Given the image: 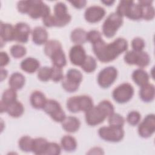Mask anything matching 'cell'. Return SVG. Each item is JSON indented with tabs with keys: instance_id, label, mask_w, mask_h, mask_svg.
Wrapping results in <instances>:
<instances>
[{
	"instance_id": "40",
	"label": "cell",
	"mask_w": 155,
	"mask_h": 155,
	"mask_svg": "<svg viewBox=\"0 0 155 155\" xmlns=\"http://www.w3.org/2000/svg\"><path fill=\"white\" fill-rule=\"evenodd\" d=\"M61 147L56 142H48L45 154L59 155L61 154Z\"/></svg>"
},
{
	"instance_id": "7",
	"label": "cell",
	"mask_w": 155,
	"mask_h": 155,
	"mask_svg": "<svg viewBox=\"0 0 155 155\" xmlns=\"http://www.w3.org/2000/svg\"><path fill=\"white\" fill-rule=\"evenodd\" d=\"M43 110L50 115L51 118L56 122H62L66 117L65 113L60 104L54 99H47Z\"/></svg>"
},
{
	"instance_id": "8",
	"label": "cell",
	"mask_w": 155,
	"mask_h": 155,
	"mask_svg": "<svg viewBox=\"0 0 155 155\" xmlns=\"http://www.w3.org/2000/svg\"><path fill=\"white\" fill-rule=\"evenodd\" d=\"M27 14L34 19L43 18L50 14V8L48 5L41 0H29Z\"/></svg>"
},
{
	"instance_id": "20",
	"label": "cell",
	"mask_w": 155,
	"mask_h": 155,
	"mask_svg": "<svg viewBox=\"0 0 155 155\" xmlns=\"http://www.w3.org/2000/svg\"><path fill=\"white\" fill-rule=\"evenodd\" d=\"M0 36L1 42L14 41V27L11 24L1 22Z\"/></svg>"
},
{
	"instance_id": "21",
	"label": "cell",
	"mask_w": 155,
	"mask_h": 155,
	"mask_svg": "<svg viewBox=\"0 0 155 155\" xmlns=\"http://www.w3.org/2000/svg\"><path fill=\"white\" fill-rule=\"evenodd\" d=\"M47 100L44 94L38 90L33 91L30 97V104L36 109H43Z\"/></svg>"
},
{
	"instance_id": "42",
	"label": "cell",
	"mask_w": 155,
	"mask_h": 155,
	"mask_svg": "<svg viewBox=\"0 0 155 155\" xmlns=\"http://www.w3.org/2000/svg\"><path fill=\"white\" fill-rule=\"evenodd\" d=\"M51 80L53 82H58L62 81L64 78V74L62 68L53 66L51 67Z\"/></svg>"
},
{
	"instance_id": "33",
	"label": "cell",
	"mask_w": 155,
	"mask_h": 155,
	"mask_svg": "<svg viewBox=\"0 0 155 155\" xmlns=\"http://www.w3.org/2000/svg\"><path fill=\"white\" fill-rule=\"evenodd\" d=\"M33 140V139L28 136H24L21 137L18 142L19 148L24 152L28 153L31 151Z\"/></svg>"
},
{
	"instance_id": "17",
	"label": "cell",
	"mask_w": 155,
	"mask_h": 155,
	"mask_svg": "<svg viewBox=\"0 0 155 155\" xmlns=\"http://www.w3.org/2000/svg\"><path fill=\"white\" fill-rule=\"evenodd\" d=\"M62 128L68 133H75L80 128L81 122L79 119L74 116L66 117L61 122Z\"/></svg>"
},
{
	"instance_id": "43",
	"label": "cell",
	"mask_w": 155,
	"mask_h": 155,
	"mask_svg": "<svg viewBox=\"0 0 155 155\" xmlns=\"http://www.w3.org/2000/svg\"><path fill=\"white\" fill-rule=\"evenodd\" d=\"M131 47L133 48V50L136 51H143L145 46V41L139 37L134 38L131 41Z\"/></svg>"
},
{
	"instance_id": "39",
	"label": "cell",
	"mask_w": 155,
	"mask_h": 155,
	"mask_svg": "<svg viewBox=\"0 0 155 155\" xmlns=\"http://www.w3.org/2000/svg\"><path fill=\"white\" fill-rule=\"evenodd\" d=\"M141 7L142 10V19H143L146 21H150L154 19L155 15V11L153 5H148Z\"/></svg>"
},
{
	"instance_id": "51",
	"label": "cell",
	"mask_w": 155,
	"mask_h": 155,
	"mask_svg": "<svg viewBox=\"0 0 155 155\" xmlns=\"http://www.w3.org/2000/svg\"><path fill=\"white\" fill-rule=\"evenodd\" d=\"M8 75V71L2 68H1V81L4 80Z\"/></svg>"
},
{
	"instance_id": "52",
	"label": "cell",
	"mask_w": 155,
	"mask_h": 155,
	"mask_svg": "<svg viewBox=\"0 0 155 155\" xmlns=\"http://www.w3.org/2000/svg\"><path fill=\"white\" fill-rule=\"evenodd\" d=\"M6 109H7V104H5L4 102H2L1 101V105H0L1 113H2L4 112H6Z\"/></svg>"
},
{
	"instance_id": "15",
	"label": "cell",
	"mask_w": 155,
	"mask_h": 155,
	"mask_svg": "<svg viewBox=\"0 0 155 155\" xmlns=\"http://www.w3.org/2000/svg\"><path fill=\"white\" fill-rule=\"evenodd\" d=\"M85 50L81 45H74L69 51V59L71 63L76 66H81L87 57Z\"/></svg>"
},
{
	"instance_id": "1",
	"label": "cell",
	"mask_w": 155,
	"mask_h": 155,
	"mask_svg": "<svg viewBox=\"0 0 155 155\" xmlns=\"http://www.w3.org/2000/svg\"><path fill=\"white\" fill-rule=\"evenodd\" d=\"M128 42L123 38H117L112 42L107 44L102 39L93 44V51L101 62L113 61L121 53L127 51Z\"/></svg>"
},
{
	"instance_id": "19",
	"label": "cell",
	"mask_w": 155,
	"mask_h": 155,
	"mask_svg": "<svg viewBox=\"0 0 155 155\" xmlns=\"http://www.w3.org/2000/svg\"><path fill=\"white\" fill-rule=\"evenodd\" d=\"M139 95L142 101L145 102H151L154 99L155 88L152 84H147L140 87Z\"/></svg>"
},
{
	"instance_id": "41",
	"label": "cell",
	"mask_w": 155,
	"mask_h": 155,
	"mask_svg": "<svg viewBox=\"0 0 155 155\" xmlns=\"http://www.w3.org/2000/svg\"><path fill=\"white\" fill-rule=\"evenodd\" d=\"M141 119L140 114L137 111H130L127 116V122L132 126H135L137 125Z\"/></svg>"
},
{
	"instance_id": "35",
	"label": "cell",
	"mask_w": 155,
	"mask_h": 155,
	"mask_svg": "<svg viewBox=\"0 0 155 155\" xmlns=\"http://www.w3.org/2000/svg\"><path fill=\"white\" fill-rule=\"evenodd\" d=\"M108 117V124L110 125L120 128L123 127L125 123V120L124 118L120 114L114 112Z\"/></svg>"
},
{
	"instance_id": "38",
	"label": "cell",
	"mask_w": 155,
	"mask_h": 155,
	"mask_svg": "<svg viewBox=\"0 0 155 155\" xmlns=\"http://www.w3.org/2000/svg\"><path fill=\"white\" fill-rule=\"evenodd\" d=\"M67 108L68 110L71 113H76L80 111L78 96L70 97L67 101Z\"/></svg>"
},
{
	"instance_id": "2",
	"label": "cell",
	"mask_w": 155,
	"mask_h": 155,
	"mask_svg": "<svg viewBox=\"0 0 155 155\" xmlns=\"http://www.w3.org/2000/svg\"><path fill=\"white\" fill-rule=\"evenodd\" d=\"M116 13L121 17L126 16L133 21L142 19V7L133 1H120L116 8Z\"/></svg>"
},
{
	"instance_id": "32",
	"label": "cell",
	"mask_w": 155,
	"mask_h": 155,
	"mask_svg": "<svg viewBox=\"0 0 155 155\" xmlns=\"http://www.w3.org/2000/svg\"><path fill=\"white\" fill-rule=\"evenodd\" d=\"M81 68L86 73L93 72L97 67V62L96 59L91 56L87 55L84 63L81 66Z\"/></svg>"
},
{
	"instance_id": "37",
	"label": "cell",
	"mask_w": 155,
	"mask_h": 155,
	"mask_svg": "<svg viewBox=\"0 0 155 155\" xmlns=\"http://www.w3.org/2000/svg\"><path fill=\"white\" fill-rule=\"evenodd\" d=\"M51 67L47 66L40 67L38 70V78L42 82H47L51 79Z\"/></svg>"
},
{
	"instance_id": "18",
	"label": "cell",
	"mask_w": 155,
	"mask_h": 155,
	"mask_svg": "<svg viewBox=\"0 0 155 155\" xmlns=\"http://www.w3.org/2000/svg\"><path fill=\"white\" fill-rule=\"evenodd\" d=\"M20 67L24 71L28 73H33L40 68V62L34 58L28 57L21 61Z\"/></svg>"
},
{
	"instance_id": "45",
	"label": "cell",
	"mask_w": 155,
	"mask_h": 155,
	"mask_svg": "<svg viewBox=\"0 0 155 155\" xmlns=\"http://www.w3.org/2000/svg\"><path fill=\"white\" fill-rule=\"evenodd\" d=\"M29 8V0L27 1H19L17 3V9L21 13H28Z\"/></svg>"
},
{
	"instance_id": "13",
	"label": "cell",
	"mask_w": 155,
	"mask_h": 155,
	"mask_svg": "<svg viewBox=\"0 0 155 155\" xmlns=\"http://www.w3.org/2000/svg\"><path fill=\"white\" fill-rule=\"evenodd\" d=\"M105 9L99 5H92L88 7L84 12V18L89 23H96L100 21L105 15Z\"/></svg>"
},
{
	"instance_id": "34",
	"label": "cell",
	"mask_w": 155,
	"mask_h": 155,
	"mask_svg": "<svg viewBox=\"0 0 155 155\" xmlns=\"http://www.w3.org/2000/svg\"><path fill=\"white\" fill-rule=\"evenodd\" d=\"M17 100V93L16 90L10 88L5 90L2 94L1 101L7 105Z\"/></svg>"
},
{
	"instance_id": "49",
	"label": "cell",
	"mask_w": 155,
	"mask_h": 155,
	"mask_svg": "<svg viewBox=\"0 0 155 155\" xmlns=\"http://www.w3.org/2000/svg\"><path fill=\"white\" fill-rule=\"evenodd\" d=\"M88 154H104V151H103V149L100 148V147H93L91 150H90Z\"/></svg>"
},
{
	"instance_id": "26",
	"label": "cell",
	"mask_w": 155,
	"mask_h": 155,
	"mask_svg": "<svg viewBox=\"0 0 155 155\" xmlns=\"http://www.w3.org/2000/svg\"><path fill=\"white\" fill-rule=\"evenodd\" d=\"M87 32L82 28L74 29L70 35L71 41L76 45H81L87 41Z\"/></svg>"
},
{
	"instance_id": "28",
	"label": "cell",
	"mask_w": 155,
	"mask_h": 155,
	"mask_svg": "<svg viewBox=\"0 0 155 155\" xmlns=\"http://www.w3.org/2000/svg\"><path fill=\"white\" fill-rule=\"evenodd\" d=\"M50 58L53 66L62 68L67 64L66 56L62 48L57 50Z\"/></svg>"
},
{
	"instance_id": "44",
	"label": "cell",
	"mask_w": 155,
	"mask_h": 155,
	"mask_svg": "<svg viewBox=\"0 0 155 155\" xmlns=\"http://www.w3.org/2000/svg\"><path fill=\"white\" fill-rule=\"evenodd\" d=\"M87 41H89L93 44L102 39V35L98 30H92L87 32Z\"/></svg>"
},
{
	"instance_id": "25",
	"label": "cell",
	"mask_w": 155,
	"mask_h": 155,
	"mask_svg": "<svg viewBox=\"0 0 155 155\" xmlns=\"http://www.w3.org/2000/svg\"><path fill=\"white\" fill-rule=\"evenodd\" d=\"M48 143L47 140L43 137L33 139L31 152L37 155L45 154Z\"/></svg>"
},
{
	"instance_id": "11",
	"label": "cell",
	"mask_w": 155,
	"mask_h": 155,
	"mask_svg": "<svg viewBox=\"0 0 155 155\" xmlns=\"http://www.w3.org/2000/svg\"><path fill=\"white\" fill-rule=\"evenodd\" d=\"M107 117H108L107 113L99 105L93 106L90 110L85 112V114L86 123L93 127L102 123Z\"/></svg>"
},
{
	"instance_id": "14",
	"label": "cell",
	"mask_w": 155,
	"mask_h": 155,
	"mask_svg": "<svg viewBox=\"0 0 155 155\" xmlns=\"http://www.w3.org/2000/svg\"><path fill=\"white\" fill-rule=\"evenodd\" d=\"M30 32V27L27 23L18 22L14 26V41L19 43L27 42Z\"/></svg>"
},
{
	"instance_id": "24",
	"label": "cell",
	"mask_w": 155,
	"mask_h": 155,
	"mask_svg": "<svg viewBox=\"0 0 155 155\" xmlns=\"http://www.w3.org/2000/svg\"><path fill=\"white\" fill-rule=\"evenodd\" d=\"M25 82V77L22 73L15 72L10 75L8 80V84L10 88L15 90H18L24 87Z\"/></svg>"
},
{
	"instance_id": "31",
	"label": "cell",
	"mask_w": 155,
	"mask_h": 155,
	"mask_svg": "<svg viewBox=\"0 0 155 155\" xmlns=\"http://www.w3.org/2000/svg\"><path fill=\"white\" fill-rule=\"evenodd\" d=\"M78 98L80 111H84L85 113L94 106L93 99L89 96L79 95L78 96Z\"/></svg>"
},
{
	"instance_id": "9",
	"label": "cell",
	"mask_w": 155,
	"mask_h": 155,
	"mask_svg": "<svg viewBox=\"0 0 155 155\" xmlns=\"http://www.w3.org/2000/svg\"><path fill=\"white\" fill-rule=\"evenodd\" d=\"M117 77V70L113 66H109L101 70L97 77L99 85L103 88L110 87Z\"/></svg>"
},
{
	"instance_id": "5",
	"label": "cell",
	"mask_w": 155,
	"mask_h": 155,
	"mask_svg": "<svg viewBox=\"0 0 155 155\" xmlns=\"http://www.w3.org/2000/svg\"><path fill=\"white\" fill-rule=\"evenodd\" d=\"M124 130L122 128L113 126L102 127L98 130L99 137L107 142H118L124 137Z\"/></svg>"
},
{
	"instance_id": "22",
	"label": "cell",
	"mask_w": 155,
	"mask_h": 155,
	"mask_svg": "<svg viewBox=\"0 0 155 155\" xmlns=\"http://www.w3.org/2000/svg\"><path fill=\"white\" fill-rule=\"evenodd\" d=\"M132 79L136 85L141 87L148 84L150 76L145 70L139 68L133 72Z\"/></svg>"
},
{
	"instance_id": "29",
	"label": "cell",
	"mask_w": 155,
	"mask_h": 155,
	"mask_svg": "<svg viewBox=\"0 0 155 155\" xmlns=\"http://www.w3.org/2000/svg\"><path fill=\"white\" fill-rule=\"evenodd\" d=\"M150 62V58L148 54L143 51H136L134 65L143 68L148 65Z\"/></svg>"
},
{
	"instance_id": "47",
	"label": "cell",
	"mask_w": 155,
	"mask_h": 155,
	"mask_svg": "<svg viewBox=\"0 0 155 155\" xmlns=\"http://www.w3.org/2000/svg\"><path fill=\"white\" fill-rule=\"evenodd\" d=\"M10 62V58L8 54L5 51L0 53V66L1 68L6 66Z\"/></svg>"
},
{
	"instance_id": "30",
	"label": "cell",
	"mask_w": 155,
	"mask_h": 155,
	"mask_svg": "<svg viewBox=\"0 0 155 155\" xmlns=\"http://www.w3.org/2000/svg\"><path fill=\"white\" fill-rule=\"evenodd\" d=\"M62 48L61 43L58 40H50L44 45V51L46 56L50 57L57 50Z\"/></svg>"
},
{
	"instance_id": "12",
	"label": "cell",
	"mask_w": 155,
	"mask_h": 155,
	"mask_svg": "<svg viewBox=\"0 0 155 155\" xmlns=\"http://www.w3.org/2000/svg\"><path fill=\"white\" fill-rule=\"evenodd\" d=\"M155 131V115L149 114L139 124L137 131L139 135L143 138L151 137Z\"/></svg>"
},
{
	"instance_id": "16",
	"label": "cell",
	"mask_w": 155,
	"mask_h": 155,
	"mask_svg": "<svg viewBox=\"0 0 155 155\" xmlns=\"http://www.w3.org/2000/svg\"><path fill=\"white\" fill-rule=\"evenodd\" d=\"M32 41L38 45L45 44L48 41V32L45 28L38 26L33 28L31 31Z\"/></svg>"
},
{
	"instance_id": "36",
	"label": "cell",
	"mask_w": 155,
	"mask_h": 155,
	"mask_svg": "<svg viewBox=\"0 0 155 155\" xmlns=\"http://www.w3.org/2000/svg\"><path fill=\"white\" fill-rule=\"evenodd\" d=\"M10 52L11 55L13 58L18 59L22 58L27 53V50L24 46L21 45L15 44L11 47L10 49Z\"/></svg>"
},
{
	"instance_id": "10",
	"label": "cell",
	"mask_w": 155,
	"mask_h": 155,
	"mask_svg": "<svg viewBox=\"0 0 155 155\" xmlns=\"http://www.w3.org/2000/svg\"><path fill=\"white\" fill-rule=\"evenodd\" d=\"M53 9L55 27H64L71 21V16L68 13V8L65 4L62 2H58L54 4Z\"/></svg>"
},
{
	"instance_id": "53",
	"label": "cell",
	"mask_w": 155,
	"mask_h": 155,
	"mask_svg": "<svg viewBox=\"0 0 155 155\" xmlns=\"http://www.w3.org/2000/svg\"><path fill=\"white\" fill-rule=\"evenodd\" d=\"M114 1H111V0H107V1H101V2L103 3L104 5L107 6H111L114 3Z\"/></svg>"
},
{
	"instance_id": "50",
	"label": "cell",
	"mask_w": 155,
	"mask_h": 155,
	"mask_svg": "<svg viewBox=\"0 0 155 155\" xmlns=\"http://www.w3.org/2000/svg\"><path fill=\"white\" fill-rule=\"evenodd\" d=\"M152 3H153V1H149V0H141L137 2V4L141 7L152 5Z\"/></svg>"
},
{
	"instance_id": "6",
	"label": "cell",
	"mask_w": 155,
	"mask_h": 155,
	"mask_svg": "<svg viewBox=\"0 0 155 155\" xmlns=\"http://www.w3.org/2000/svg\"><path fill=\"white\" fill-rule=\"evenodd\" d=\"M134 95V88L129 83H123L115 88L112 93L113 99L118 104L128 102Z\"/></svg>"
},
{
	"instance_id": "3",
	"label": "cell",
	"mask_w": 155,
	"mask_h": 155,
	"mask_svg": "<svg viewBox=\"0 0 155 155\" xmlns=\"http://www.w3.org/2000/svg\"><path fill=\"white\" fill-rule=\"evenodd\" d=\"M82 78V74L79 70L75 68L69 69L62 80V86L67 92H74L79 88Z\"/></svg>"
},
{
	"instance_id": "4",
	"label": "cell",
	"mask_w": 155,
	"mask_h": 155,
	"mask_svg": "<svg viewBox=\"0 0 155 155\" xmlns=\"http://www.w3.org/2000/svg\"><path fill=\"white\" fill-rule=\"evenodd\" d=\"M122 24V17L118 15L116 12L111 13L107 17L103 23L102 33L107 38H113Z\"/></svg>"
},
{
	"instance_id": "23",
	"label": "cell",
	"mask_w": 155,
	"mask_h": 155,
	"mask_svg": "<svg viewBox=\"0 0 155 155\" xmlns=\"http://www.w3.org/2000/svg\"><path fill=\"white\" fill-rule=\"evenodd\" d=\"M6 112L10 116L17 118L23 114L24 112V107L21 102L16 100L7 105Z\"/></svg>"
},
{
	"instance_id": "48",
	"label": "cell",
	"mask_w": 155,
	"mask_h": 155,
	"mask_svg": "<svg viewBox=\"0 0 155 155\" xmlns=\"http://www.w3.org/2000/svg\"><path fill=\"white\" fill-rule=\"evenodd\" d=\"M71 4L78 9L83 8L87 4V1L85 0H78V1H69Z\"/></svg>"
},
{
	"instance_id": "46",
	"label": "cell",
	"mask_w": 155,
	"mask_h": 155,
	"mask_svg": "<svg viewBox=\"0 0 155 155\" xmlns=\"http://www.w3.org/2000/svg\"><path fill=\"white\" fill-rule=\"evenodd\" d=\"M42 22L47 27H55V20L53 15L50 14L42 18Z\"/></svg>"
},
{
	"instance_id": "27",
	"label": "cell",
	"mask_w": 155,
	"mask_h": 155,
	"mask_svg": "<svg viewBox=\"0 0 155 155\" xmlns=\"http://www.w3.org/2000/svg\"><path fill=\"white\" fill-rule=\"evenodd\" d=\"M61 147L65 151H73L77 148L76 140L70 135H65L61 139Z\"/></svg>"
}]
</instances>
